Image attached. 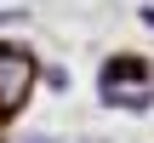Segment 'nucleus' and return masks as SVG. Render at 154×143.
<instances>
[{"label":"nucleus","instance_id":"obj_1","mask_svg":"<svg viewBox=\"0 0 154 143\" xmlns=\"http://www.w3.org/2000/svg\"><path fill=\"white\" fill-rule=\"evenodd\" d=\"M17 97H23V57L6 52V57H0V103L17 109Z\"/></svg>","mask_w":154,"mask_h":143}]
</instances>
